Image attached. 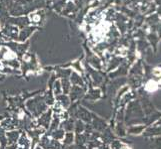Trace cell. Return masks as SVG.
<instances>
[{
    "instance_id": "1",
    "label": "cell",
    "mask_w": 161,
    "mask_h": 149,
    "mask_svg": "<svg viewBox=\"0 0 161 149\" xmlns=\"http://www.w3.org/2000/svg\"><path fill=\"white\" fill-rule=\"evenodd\" d=\"M121 149H130L129 147H127V146H123V147Z\"/></svg>"
}]
</instances>
